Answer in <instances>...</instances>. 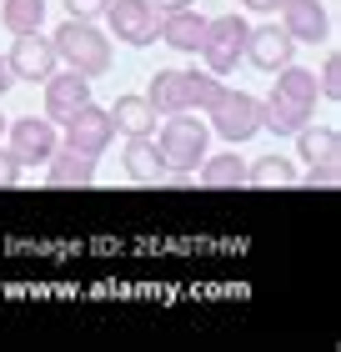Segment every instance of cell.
Listing matches in <instances>:
<instances>
[{"label":"cell","instance_id":"13","mask_svg":"<svg viewBox=\"0 0 341 352\" xmlns=\"http://www.w3.org/2000/svg\"><path fill=\"white\" fill-rule=\"evenodd\" d=\"M291 56H296V41H291L281 25H261V30H251V36H246V60L256 71H266V76L291 66Z\"/></svg>","mask_w":341,"mask_h":352},{"label":"cell","instance_id":"9","mask_svg":"<svg viewBox=\"0 0 341 352\" xmlns=\"http://www.w3.org/2000/svg\"><path fill=\"white\" fill-rule=\"evenodd\" d=\"M281 30L296 45H331V15L321 0H281Z\"/></svg>","mask_w":341,"mask_h":352},{"label":"cell","instance_id":"8","mask_svg":"<svg viewBox=\"0 0 341 352\" xmlns=\"http://www.w3.org/2000/svg\"><path fill=\"white\" fill-rule=\"evenodd\" d=\"M5 66H10L15 81H45V76L60 66L56 41H51V36H40V30H25V36H15V41H10Z\"/></svg>","mask_w":341,"mask_h":352},{"label":"cell","instance_id":"17","mask_svg":"<svg viewBox=\"0 0 341 352\" xmlns=\"http://www.w3.org/2000/svg\"><path fill=\"white\" fill-rule=\"evenodd\" d=\"M145 101L156 106V116H176V111H191V96H186V71H156L151 86H145Z\"/></svg>","mask_w":341,"mask_h":352},{"label":"cell","instance_id":"30","mask_svg":"<svg viewBox=\"0 0 341 352\" xmlns=\"http://www.w3.org/2000/svg\"><path fill=\"white\" fill-rule=\"evenodd\" d=\"M5 121H10V116H0V136H5Z\"/></svg>","mask_w":341,"mask_h":352},{"label":"cell","instance_id":"19","mask_svg":"<svg viewBox=\"0 0 341 352\" xmlns=\"http://www.w3.org/2000/svg\"><path fill=\"white\" fill-rule=\"evenodd\" d=\"M201 186L206 191H236V186H246V162H241L236 151L201 156Z\"/></svg>","mask_w":341,"mask_h":352},{"label":"cell","instance_id":"26","mask_svg":"<svg viewBox=\"0 0 341 352\" xmlns=\"http://www.w3.org/2000/svg\"><path fill=\"white\" fill-rule=\"evenodd\" d=\"M296 182L311 186V191H316V186H336V166H311L306 176H296Z\"/></svg>","mask_w":341,"mask_h":352},{"label":"cell","instance_id":"20","mask_svg":"<svg viewBox=\"0 0 341 352\" xmlns=\"http://www.w3.org/2000/svg\"><path fill=\"white\" fill-rule=\"evenodd\" d=\"M0 25L10 36H25V30L45 25V0H0Z\"/></svg>","mask_w":341,"mask_h":352},{"label":"cell","instance_id":"29","mask_svg":"<svg viewBox=\"0 0 341 352\" xmlns=\"http://www.w3.org/2000/svg\"><path fill=\"white\" fill-rule=\"evenodd\" d=\"M15 86V76H10V66H5V56H0V96H5Z\"/></svg>","mask_w":341,"mask_h":352},{"label":"cell","instance_id":"28","mask_svg":"<svg viewBox=\"0 0 341 352\" xmlns=\"http://www.w3.org/2000/svg\"><path fill=\"white\" fill-rule=\"evenodd\" d=\"M156 6V15H166V10H181V6H191V0H151Z\"/></svg>","mask_w":341,"mask_h":352},{"label":"cell","instance_id":"22","mask_svg":"<svg viewBox=\"0 0 341 352\" xmlns=\"http://www.w3.org/2000/svg\"><path fill=\"white\" fill-rule=\"evenodd\" d=\"M221 86H226V81H221L216 71H206V66H201V71H186V96H191V111H206V106L221 96Z\"/></svg>","mask_w":341,"mask_h":352},{"label":"cell","instance_id":"3","mask_svg":"<svg viewBox=\"0 0 341 352\" xmlns=\"http://www.w3.org/2000/svg\"><path fill=\"white\" fill-rule=\"evenodd\" d=\"M206 141H211V126L196 121V111L166 116V126H161V136H156L161 156H166V176H196L201 156H206Z\"/></svg>","mask_w":341,"mask_h":352},{"label":"cell","instance_id":"6","mask_svg":"<svg viewBox=\"0 0 341 352\" xmlns=\"http://www.w3.org/2000/svg\"><path fill=\"white\" fill-rule=\"evenodd\" d=\"M60 126H66V146L80 151V156H91V162H101L106 146H110V136H116V126H110V111L95 106V101H86L80 111H71Z\"/></svg>","mask_w":341,"mask_h":352},{"label":"cell","instance_id":"1","mask_svg":"<svg viewBox=\"0 0 341 352\" xmlns=\"http://www.w3.org/2000/svg\"><path fill=\"white\" fill-rule=\"evenodd\" d=\"M276 76V86L271 96L261 101V131L271 136H296L306 121L316 116V76L311 71H301V66H281V71H271Z\"/></svg>","mask_w":341,"mask_h":352},{"label":"cell","instance_id":"2","mask_svg":"<svg viewBox=\"0 0 341 352\" xmlns=\"http://www.w3.org/2000/svg\"><path fill=\"white\" fill-rule=\"evenodd\" d=\"M51 41H56L60 66L75 71V76H86V81H95V76L110 71V36L95 21H75V15H66Z\"/></svg>","mask_w":341,"mask_h":352},{"label":"cell","instance_id":"12","mask_svg":"<svg viewBox=\"0 0 341 352\" xmlns=\"http://www.w3.org/2000/svg\"><path fill=\"white\" fill-rule=\"evenodd\" d=\"M126 176L136 186H166V156H161L156 136H126V156H121Z\"/></svg>","mask_w":341,"mask_h":352},{"label":"cell","instance_id":"15","mask_svg":"<svg viewBox=\"0 0 341 352\" xmlns=\"http://www.w3.org/2000/svg\"><path fill=\"white\" fill-rule=\"evenodd\" d=\"M45 182H51L56 191L91 186L95 182V162H91V156H80V151H71V146H56L51 162H45Z\"/></svg>","mask_w":341,"mask_h":352},{"label":"cell","instance_id":"23","mask_svg":"<svg viewBox=\"0 0 341 352\" xmlns=\"http://www.w3.org/2000/svg\"><path fill=\"white\" fill-rule=\"evenodd\" d=\"M316 91L327 101H341V56L327 45V60H321V76H316Z\"/></svg>","mask_w":341,"mask_h":352},{"label":"cell","instance_id":"25","mask_svg":"<svg viewBox=\"0 0 341 352\" xmlns=\"http://www.w3.org/2000/svg\"><path fill=\"white\" fill-rule=\"evenodd\" d=\"M106 0H66V15H75V21H101Z\"/></svg>","mask_w":341,"mask_h":352},{"label":"cell","instance_id":"5","mask_svg":"<svg viewBox=\"0 0 341 352\" xmlns=\"http://www.w3.org/2000/svg\"><path fill=\"white\" fill-rule=\"evenodd\" d=\"M246 36H251L246 15H216V21H206V36H201L196 56L206 60V71L231 76L241 60H246Z\"/></svg>","mask_w":341,"mask_h":352},{"label":"cell","instance_id":"10","mask_svg":"<svg viewBox=\"0 0 341 352\" xmlns=\"http://www.w3.org/2000/svg\"><path fill=\"white\" fill-rule=\"evenodd\" d=\"M5 131H10V151L21 156V166L51 162V151L60 146L56 141V121H45V116H15V121H5Z\"/></svg>","mask_w":341,"mask_h":352},{"label":"cell","instance_id":"16","mask_svg":"<svg viewBox=\"0 0 341 352\" xmlns=\"http://www.w3.org/2000/svg\"><path fill=\"white\" fill-rule=\"evenodd\" d=\"M296 151H301L306 166H336L341 162V131L336 126H311L306 121L296 131Z\"/></svg>","mask_w":341,"mask_h":352},{"label":"cell","instance_id":"14","mask_svg":"<svg viewBox=\"0 0 341 352\" xmlns=\"http://www.w3.org/2000/svg\"><path fill=\"white\" fill-rule=\"evenodd\" d=\"M156 36L166 41L171 51L196 56V51H201V36H206V15H201V10H191V6L166 10V15H161V25H156Z\"/></svg>","mask_w":341,"mask_h":352},{"label":"cell","instance_id":"4","mask_svg":"<svg viewBox=\"0 0 341 352\" xmlns=\"http://www.w3.org/2000/svg\"><path fill=\"white\" fill-rule=\"evenodd\" d=\"M206 126L221 141H231V146H246V141L261 131V96L236 91V86H221V96L206 106Z\"/></svg>","mask_w":341,"mask_h":352},{"label":"cell","instance_id":"18","mask_svg":"<svg viewBox=\"0 0 341 352\" xmlns=\"http://www.w3.org/2000/svg\"><path fill=\"white\" fill-rule=\"evenodd\" d=\"M110 126H116L121 136H156V106L145 101V96H116Z\"/></svg>","mask_w":341,"mask_h":352},{"label":"cell","instance_id":"7","mask_svg":"<svg viewBox=\"0 0 341 352\" xmlns=\"http://www.w3.org/2000/svg\"><path fill=\"white\" fill-rule=\"evenodd\" d=\"M106 25H110V36L126 41V45H151L156 41V25H161V15L151 0H106Z\"/></svg>","mask_w":341,"mask_h":352},{"label":"cell","instance_id":"21","mask_svg":"<svg viewBox=\"0 0 341 352\" xmlns=\"http://www.w3.org/2000/svg\"><path fill=\"white\" fill-rule=\"evenodd\" d=\"M246 186H261V191H271V186H296V166H291L286 156H261V162L246 166Z\"/></svg>","mask_w":341,"mask_h":352},{"label":"cell","instance_id":"27","mask_svg":"<svg viewBox=\"0 0 341 352\" xmlns=\"http://www.w3.org/2000/svg\"><path fill=\"white\" fill-rule=\"evenodd\" d=\"M246 10H256V15H271V10H281V0H241Z\"/></svg>","mask_w":341,"mask_h":352},{"label":"cell","instance_id":"24","mask_svg":"<svg viewBox=\"0 0 341 352\" xmlns=\"http://www.w3.org/2000/svg\"><path fill=\"white\" fill-rule=\"evenodd\" d=\"M21 156H15L10 146H0V191H5V186H21Z\"/></svg>","mask_w":341,"mask_h":352},{"label":"cell","instance_id":"11","mask_svg":"<svg viewBox=\"0 0 341 352\" xmlns=\"http://www.w3.org/2000/svg\"><path fill=\"white\" fill-rule=\"evenodd\" d=\"M91 101V81L86 76H75V71H51L45 76V121H66L71 111H80Z\"/></svg>","mask_w":341,"mask_h":352}]
</instances>
